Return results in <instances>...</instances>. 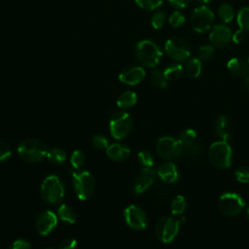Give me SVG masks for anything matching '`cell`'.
Masks as SVG:
<instances>
[{
	"label": "cell",
	"instance_id": "38",
	"mask_svg": "<svg viewBox=\"0 0 249 249\" xmlns=\"http://www.w3.org/2000/svg\"><path fill=\"white\" fill-rule=\"evenodd\" d=\"M235 178L241 183H249V166H240L235 172Z\"/></svg>",
	"mask_w": 249,
	"mask_h": 249
},
{
	"label": "cell",
	"instance_id": "42",
	"mask_svg": "<svg viewBox=\"0 0 249 249\" xmlns=\"http://www.w3.org/2000/svg\"><path fill=\"white\" fill-rule=\"evenodd\" d=\"M9 249H31V245L25 239H17L11 244Z\"/></svg>",
	"mask_w": 249,
	"mask_h": 249
},
{
	"label": "cell",
	"instance_id": "36",
	"mask_svg": "<svg viewBox=\"0 0 249 249\" xmlns=\"http://www.w3.org/2000/svg\"><path fill=\"white\" fill-rule=\"evenodd\" d=\"M137 158L139 162L145 167H152L154 165V157L147 151H141Z\"/></svg>",
	"mask_w": 249,
	"mask_h": 249
},
{
	"label": "cell",
	"instance_id": "27",
	"mask_svg": "<svg viewBox=\"0 0 249 249\" xmlns=\"http://www.w3.org/2000/svg\"><path fill=\"white\" fill-rule=\"evenodd\" d=\"M46 157L48 158V160L51 162H53L54 164H60L62 162H64L65 160H66L65 152L62 149L57 148V147L52 148L51 150H48V153H47Z\"/></svg>",
	"mask_w": 249,
	"mask_h": 249
},
{
	"label": "cell",
	"instance_id": "28",
	"mask_svg": "<svg viewBox=\"0 0 249 249\" xmlns=\"http://www.w3.org/2000/svg\"><path fill=\"white\" fill-rule=\"evenodd\" d=\"M151 82L152 84L159 88V89H166L168 87V81L166 80V78L163 75V72H161L159 69H154L151 72Z\"/></svg>",
	"mask_w": 249,
	"mask_h": 249
},
{
	"label": "cell",
	"instance_id": "4",
	"mask_svg": "<svg viewBox=\"0 0 249 249\" xmlns=\"http://www.w3.org/2000/svg\"><path fill=\"white\" fill-rule=\"evenodd\" d=\"M72 183L76 196L81 200L88 199L93 193L95 181L90 172L87 170L72 173Z\"/></svg>",
	"mask_w": 249,
	"mask_h": 249
},
{
	"label": "cell",
	"instance_id": "41",
	"mask_svg": "<svg viewBox=\"0 0 249 249\" xmlns=\"http://www.w3.org/2000/svg\"><path fill=\"white\" fill-rule=\"evenodd\" d=\"M76 247L77 241L72 237L64 238L59 244V249H76Z\"/></svg>",
	"mask_w": 249,
	"mask_h": 249
},
{
	"label": "cell",
	"instance_id": "43",
	"mask_svg": "<svg viewBox=\"0 0 249 249\" xmlns=\"http://www.w3.org/2000/svg\"><path fill=\"white\" fill-rule=\"evenodd\" d=\"M245 38V31L242 30V29H238L236 30L234 33H232V36H231V41L235 44H240L243 39Z\"/></svg>",
	"mask_w": 249,
	"mask_h": 249
},
{
	"label": "cell",
	"instance_id": "45",
	"mask_svg": "<svg viewBox=\"0 0 249 249\" xmlns=\"http://www.w3.org/2000/svg\"><path fill=\"white\" fill-rule=\"evenodd\" d=\"M245 89H246V91H247V93L249 94V75L245 78Z\"/></svg>",
	"mask_w": 249,
	"mask_h": 249
},
{
	"label": "cell",
	"instance_id": "48",
	"mask_svg": "<svg viewBox=\"0 0 249 249\" xmlns=\"http://www.w3.org/2000/svg\"><path fill=\"white\" fill-rule=\"evenodd\" d=\"M247 62H248V63H249V57H248V61H247Z\"/></svg>",
	"mask_w": 249,
	"mask_h": 249
},
{
	"label": "cell",
	"instance_id": "3",
	"mask_svg": "<svg viewBox=\"0 0 249 249\" xmlns=\"http://www.w3.org/2000/svg\"><path fill=\"white\" fill-rule=\"evenodd\" d=\"M47 146L38 139L23 140L18 147L19 158L27 162H39L47 156Z\"/></svg>",
	"mask_w": 249,
	"mask_h": 249
},
{
	"label": "cell",
	"instance_id": "22",
	"mask_svg": "<svg viewBox=\"0 0 249 249\" xmlns=\"http://www.w3.org/2000/svg\"><path fill=\"white\" fill-rule=\"evenodd\" d=\"M201 70H202V63L198 57H193L189 59L184 69L187 76L192 79L197 78L200 75Z\"/></svg>",
	"mask_w": 249,
	"mask_h": 249
},
{
	"label": "cell",
	"instance_id": "26",
	"mask_svg": "<svg viewBox=\"0 0 249 249\" xmlns=\"http://www.w3.org/2000/svg\"><path fill=\"white\" fill-rule=\"evenodd\" d=\"M218 16L223 22L228 23L233 19L234 10L231 4L223 3L218 8Z\"/></svg>",
	"mask_w": 249,
	"mask_h": 249
},
{
	"label": "cell",
	"instance_id": "21",
	"mask_svg": "<svg viewBox=\"0 0 249 249\" xmlns=\"http://www.w3.org/2000/svg\"><path fill=\"white\" fill-rule=\"evenodd\" d=\"M215 131L221 140L228 141L231 136V126L227 116L218 117L215 124Z\"/></svg>",
	"mask_w": 249,
	"mask_h": 249
},
{
	"label": "cell",
	"instance_id": "13",
	"mask_svg": "<svg viewBox=\"0 0 249 249\" xmlns=\"http://www.w3.org/2000/svg\"><path fill=\"white\" fill-rule=\"evenodd\" d=\"M232 32L226 24H216L210 31L209 41L212 46L224 48L231 41Z\"/></svg>",
	"mask_w": 249,
	"mask_h": 249
},
{
	"label": "cell",
	"instance_id": "40",
	"mask_svg": "<svg viewBox=\"0 0 249 249\" xmlns=\"http://www.w3.org/2000/svg\"><path fill=\"white\" fill-rule=\"evenodd\" d=\"M11 155H12V152H11L10 146L5 142L0 141V162L9 159Z\"/></svg>",
	"mask_w": 249,
	"mask_h": 249
},
{
	"label": "cell",
	"instance_id": "44",
	"mask_svg": "<svg viewBox=\"0 0 249 249\" xmlns=\"http://www.w3.org/2000/svg\"><path fill=\"white\" fill-rule=\"evenodd\" d=\"M168 2L170 3V5H172L174 8H177V9H184L186 8L191 0H168Z\"/></svg>",
	"mask_w": 249,
	"mask_h": 249
},
{
	"label": "cell",
	"instance_id": "2",
	"mask_svg": "<svg viewBox=\"0 0 249 249\" xmlns=\"http://www.w3.org/2000/svg\"><path fill=\"white\" fill-rule=\"evenodd\" d=\"M41 195L45 201L51 204L60 202L65 195V187L61 179L54 175L47 176L41 185Z\"/></svg>",
	"mask_w": 249,
	"mask_h": 249
},
{
	"label": "cell",
	"instance_id": "17",
	"mask_svg": "<svg viewBox=\"0 0 249 249\" xmlns=\"http://www.w3.org/2000/svg\"><path fill=\"white\" fill-rule=\"evenodd\" d=\"M158 175L161 179V181L165 183H174L179 178V172L178 169L172 161H166L162 164H160L158 168Z\"/></svg>",
	"mask_w": 249,
	"mask_h": 249
},
{
	"label": "cell",
	"instance_id": "33",
	"mask_svg": "<svg viewBox=\"0 0 249 249\" xmlns=\"http://www.w3.org/2000/svg\"><path fill=\"white\" fill-rule=\"evenodd\" d=\"M135 3L142 9L153 11L163 4V0H135Z\"/></svg>",
	"mask_w": 249,
	"mask_h": 249
},
{
	"label": "cell",
	"instance_id": "19",
	"mask_svg": "<svg viewBox=\"0 0 249 249\" xmlns=\"http://www.w3.org/2000/svg\"><path fill=\"white\" fill-rule=\"evenodd\" d=\"M227 67L236 77L246 78L249 75V63L241 58H231L227 63Z\"/></svg>",
	"mask_w": 249,
	"mask_h": 249
},
{
	"label": "cell",
	"instance_id": "6",
	"mask_svg": "<svg viewBox=\"0 0 249 249\" xmlns=\"http://www.w3.org/2000/svg\"><path fill=\"white\" fill-rule=\"evenodd\" d=\"M133 122L131 116L124 111L116 112L110 120V133L116 139L125 138L132 130Z\"/></svg>",
	"mask_w": 249,
	"mask_h": 249
},
{
	"label": "cell",
	"instance_id": "10",
	"mask_svg": "<svg viewBox=\"0 0 249 249\" xmlns=\"http://www.w3.org/2000/svg\"><path fill=\"white\" fill-rule=\"evenodd\" d=\"M180 221L173 217L165 216L159 220L156 226V235L163 243L171 242L179 232Z\"/></svg>",
	"mask_w": 249,
	"mask_h": 249
},
{
	"label": "cell",
	"instance_id": "8",
	"mask_svg": "<svg viewBox=\"0 0 249 249\" xmlns=\"http://www.w3.org/2000/svg\"><path fill=\"white\" fill-rule=\"evenodd\" d=\"M164 50L169 57L177 62H183L191 56V46L188 41L180 37H172L165 42Z\"/></svg>",
	"mask_w": 249,
	"mask_h": 249
},
{
	"label": "cell",
	"instance_id": "24",
	"mask_svg": "<svg viewBox=\"0 0 249 249\" xmlns=\"http://www.w3.org/2000/svg\"><path fill=\"white\" fill-rule=\"evenodd\" d=\"M57 214L59 219L67 224H74L76 222V212L70 205L61 204L57 209Z\"/></svg>",
	"mask_w": 249,
	"mask_h": 249
},
{
	"label": "cell",
	"instance_id": "14",
	"mask_svg": "<svg viewBox=\"0 0 249 249\" xmlns=\"http://www.w3.org/2000/svg\"><path fill=\"white\" fill-rule=\"evenodd\" d=\"M156 178V172L152 167H143L136 178L134 179L132 185V191L134 194H142L147 189H149Z\"/></svg>",
	"mask_w": 249,
	"mask_h": 249
},
{
	"label": "cell",
	"instance_id": "47",
	"mask_svg": "<svg viewBox=\"0 0 249 249\" xmlns=\"http://www.w3.org/2000/svg\"><path fill=\"white\" fill-rule=\"evenodd\" d=\"M247 216L249 217V206L247 207Z\"/></svg>",
	"mask_w": 249,
	"mask_h": 249
},
{
	"label": "cell",
	"instance_id": "31",
	"mask_svg": "<svg viewBox=\"0 0 249 249\" xmlns=\"http://www.w3.org/2000/svg\"><path fill=\"white\" fill-rule=\"evenodd\" d=\"M215 53L214 46L212 45H203L200 46L197 50V56L201 61L209 60Z\"/></svg>",
	"mask_w": 249,
	"mask_h": 249
},
{
	"label": "cell",
	"instance_id": "15",
	"mask_svg": "<svg viewBox=\"0 0 249 249\" xmlns=\"http://www.w3.org/2000/svg\"><path fill=\"white\" fill-rule=\"evenodd\" d=\"M56 225L57 217L53 212L50 210L42 212L36 220V230L41 235H47L52 232Z\"/></svg>",
	"mask_w": 249,
	"mask_h": 249
},
{
	"label": "cell",
	"instance_id": "30",
	"mask_svg": "<svg viewBox=\"0 0 249 249\" xmlns=\"http://www.w3.org/2000/svg\"><path fill=\"white\" fill-rule=\"evenodd\" d=\"M236 20L240 29L249 31V7H242L236 16Z\"/></svg>",
	"mask_w": 249,
	"mask_h": 249
},
{
	"label": "cell",
	"instance_id": "20",
	"mask_svg": "<svg viewBox=\"0 0 249 249\" xmlns=\"http://www.w3.org/2000/svg\"><path fill=\"white\" fill-rule=\"evenodd\" d=\"M106 150H107V156L111 160L116 161L126 160L130 154L129 148L126 145L121 144V143H113L109 145Z\"/></svg>",
	"mask_w": 249,
	"mask_h": 249
},
{
	"label": "cell",
	"instance_id": "12",
	"mask_svg": "<svg viewBox=\"0 0 249 249\" xmlns=\"http://www.w3.org/2000/svg\"><path fill=\"white\" fill-rule=\"evenodd\" d=\"M156 149L160 157L165 160H171L179 157L178 140L171 136H163L157 142Z\"/></svg>",
	"mask_w": 249,
	"mask_h": 249
},
{
	"label": "cell",
	"instance_id": "46",
	"mask_svg": "<svg viewBox=\"0 0 249 249\" xmlns=\"http://www.w3.org/2000/svg\"><path fill=\"white\" fill-rule=\"evenodd\" d=\"M198 3H200V4H202V5H205V4H208V3H210L212 0H196Z\"/></svg>",
	"mask_w": 249,
	"mask_h": 249
},
{
	"label": "cell",
	"instance_id": "32",
	"mask_svg": "<svg viewBox=\"0 0 249 249\" xmlns=\"http://www.w3.org/2000/svg\"><path fill=\"white\" fill-rule=\"evenodd\" d=\"M185 20H186V18L180 11H174L169 16V18H168L169 24L174 28H179L183 26L185 23Z\"/></svg>",
	"mask_w": 249,
	"mask_h": 249
},
{
	"label": "cell",
	"instance_id": "35",
	"mask_svg": "<svg viewBox=\"0 0 249 249\" xmlns=\"http://www.w3.org/2000/svg\"><path fill=\"white\" fill-rule=\"evenodd\" d=\"M165 20V14L163 12H157L151 18V24L155 29H160L164 25Z\"/></svg>",
	"mask_w": 249,
	"mask_h": 249
},
{
	"label": "cell",
	"instance_id": "1",
	"mask_svg": "<svg viewBox=\"0 0 249 249\" xmlns=\"http://www.w3.org/2000/svg\"><path fill=\"white\" fill-rule=\"evenodd\" d=\"M135 56L142 65L154 68L160 61L162 51L157 43L146 39L135 45Z\"/></svg>",
	"mask_w": 249,
	"mask_h": 249
},
{
	"label": "cell",
	"instance_id": "16",
	"mask_svg": "<svg viewBox=\"0 0 249 249\" xmlns=\"http://www.w3.org/2000/svg\"><path fill=\"white\" fill-rule=\"evenodd\" d=\"M145 70L141 66L132 65L124 68L119 75V79L122 83L134 86L141 83L145 78Z\"/></svg>",
	"mask_w": 249,
	"mask_h": 249
},
{
	"label": "cell",
	"instance_id": "37",
	"mask_svg": "<svg viewBox=\"0 0 249 249\" xmlns=\"http://www.w3.org/2000/svg\"><path fill=\"white\" fill-rule=\"evenodd\" d=\"M92 145L97 150L107 149L109 146V141L104 135H94L91 139Z\"/></svg>",
	"mask_w": 249,
	"mask_h": 249
},
{
	"label": "cell",
	"instance_id": "11",
	"mask_svg": "<svg viewBox=\"0 0 249 249\" xmlns=\"http://www.w3.org/2000/svg\"><path fill=\"white\" fill-rule=\"evenodd\" d=\"M124 215L125 223L129 228L133 230H144L147 227V216L141 207L131 204L125 208Z\"/></svg>",
	"mask_w": 249,
	"mask_h": 249
},
{
	"label": "cell",
	"instance_id": "25",
	"mask_svg": "<svg viewBox=\"0 0 249 249\" xmlns=\"http://www.w3.org/2000/svg\"><path fill=\"white\" fill-rule=\"evenodd\" d=\"M183 71H184V68L180 63H172L164 68L163 75L168 82H171L181 78Z\"/></svg>",
	"mask_w": 249,
	"mask_h": 249
},
{
	"label": "cell",
	"instance_id": "7",
	"mask_svg": "<svg viewBox=\"0 0 249 249\" xmlns=\"http://www.w3.org/2000/svg\"><path fill=\"white\" fill-rule=\"evenodd\" d=\"M214 18L213 11L205 5H201L192 12L191 24L196 32L204 33L212 27Z\"/></svg>",
	"mask_w": 249,
	"mask_h": 249
},
{
	"label": "cell",
	"instance_id": "5",
	"mask_svg": "<svg viewBox=\"0 0 249 249\" xmlns=\"http://www.w3.org/2000/svg\"><path fill=\"white\" fill-rule=\"evenodd\" d=\"M209 160L213 165L219 168H229L231 163V148L228 141L220 140L214 142L208 151Z\"/></svg>",
	"mask_w": 249,
	"mask_h": 249
},
{
	"label": "cell",
	"instance_id": "39",
	"mask_svg": "<svg viewBox=\"0 0 249 249\" xmlns=\"http://www.w3.org/2000/svg\"><path fill=\"white\" fill-rule=\"evenodd\" d=\"M180 142L183 143H188V142H193L196 140V133L194 129L192 128H187L182 133L180 134V137L178 139Z\"/></svg>",
	"mask_w": 249,
	"mask_h": 249
},
{
	"label": "cell",
	"instance_id": "9",
	"mask_svg": "<svg viewBox=\"0 0 249 249\" xmlns=\"http://www.w3.org/2000/svg\"><path fill=\"white\" fill-rule=\"evenodd\" d=\"M244 206L245 202L243 198L236 193H225L218 200V208L226 216L238 215L244 209Z\"/></svg>",
	"mask_w": 249,
	"mask_h": 249
},
{
	"label": "cell",
	"instance_id": "23",
	"mask_svg": "<svg viewBox=\"0 0 249 249\" xmlns=\"http://www.w3.org/2000/svg\"><path fill=\"white\" fill-rule=\"evenodd\" d=\"M136 102H137V95L135 92L131 90L124 91L122 94H120V96L117 99V105L123 109L130 108L133 105H135Z\"/></svg>",
	"mask_w": 249,
	"mask_h": 249
},
{
	"label": "cell",
	"instance_id": "29",
	"mask_svg": "<svg viewBox=\"0 0 249 249\" xmlns=\"http://www.w3.org/2000/svg\"><path fill=\"white\" fill-rule=\"evenodd\" d=\"M187 207V200L183 196H177L173 198L170 205V210L174 215H181Z\"/></svg>",
	"mask_w": 249,
	"mask_h": 249
},
{
	"label": "cell",
	"instance_id": "34",
	"mask_svg": "<svg viewBox=\"0 0 249 249\" xmlns=\"http://www.w3.org/2000/svg\"><path fill=\"white\" fill-rule=\"evenodd\" d=\"M70 163L73 168L78 169L85 163V155L80 150H75L70 158Z\"/></svg>",
	"mask_w": 249,
	"mask_h": 249
},
{
	"label": "cell",
	"instance_id": "18",
	"mask_svg": "<svg viewBox=\"0 0 249 249\" xmlns=\"http://www.w3.org/2000/svg\"><path fill=\"white\" fill-rule=\"evenodd\" d=\"M178 150L179 157L198 158L203 153V147L196 140L188 143H183L178 140Z\"/></svg>",
	"mask_w": 249,
	"mask_h": 249
},
{
	"label": "cell",
	"instance_id": "49",
	"mask_svg": "<svg viewBox=\"0 0 249 249\" xmlns=\"http://www.w3.org/2000/svg\"><path fill=\"white\" fill-rule=\"evenodd\" d=\"M46 249H53V248H46Z\"/></svg>",
	"mask_w": 249,
	"mask_h": 249
}]
</instances>
